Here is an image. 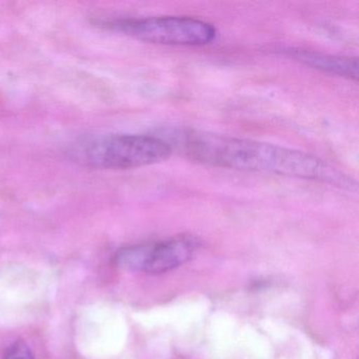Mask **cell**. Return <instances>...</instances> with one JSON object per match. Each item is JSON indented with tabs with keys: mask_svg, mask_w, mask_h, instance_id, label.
<instances>
[{
	"mask_svg": "<svg viewBox=\"0 0 359 359\" xmlns=\"http://www.w3.org/2000/svg\"><path fill=\"white\" fill-rule=\"evenodd\" d=\"M194 251V241L182 237L163 243L123 248L115 254L114 262L125 270L161 274L188 262Z\"/></svg>",
	"mask_w": 359,
	"mask_h": 359,
	"instance_id": "277c9868",
	"label": "cell"
},
{
	"mask_svg": "<svg viewBox=\"0 0 359 359\" xmlns=\"http://www.w3.org/2000/svg\"><path fill=\"white\" fill-rule=\"evenodd\" d=\"M293 56L306 66L313 67L323 72L355 81L358 79V64L356 58L340 57L302 50L294 52Z\"/></svg>",
	"mask_w": 359,
	"mask_h": 359,
	"instance_id": "5b68a950",
	"label": "cell"
},
{
	"mask_svg": "<svg viewBox=\"0 0 359 359\" xmlns=\"http://www.w3.org/2000/svg\"><path fill=\"white\" fill-rule=\"evenodd\" d=\"M172 148L161 138L146 135H104L87 138L70 149V158L83 167L127 170L167 161Z\"/></svg>",
	"mask_w": 359,
	"mask_h": 359,
	"instance_id": "7a4b0ae2",
	"label": "cell"
},
{
	"mask_svg": "<svg viewBox=\"0 0 359 359\" xmlns=\"http://www.w3.org/2000/svg\"><path fill=\"white\" fill-rule=\"evenodd\" d=\"M110 27L128 36L155 45L198 47L212 43L216 37L213 25L180 16L118 20Z\"/></svg>",
	"mask_w": 359,
	"mask_h": 359,
	"instance_id": "3957f363",
	"label": "cell"
},
{
	"mask_svg": "<svg viewBox=\"0 0 359 359\" xmlns=\"http://www.w3.org/2000/svg\"><path fill=\"white\" fill-rule=\"evenodd\" d=\"M186 148L193 159L214 167L318 180L346 189L354 184L344 172L314 155L268 142L196 133L189 136Z\"/></svg>",
	"mask_w": 359,
	"mask_h": 359,
	"instance_id": "6da1fadb",
	"label": "cell"
},
{
	"mask_svg": "<svg viewBox=\"0 0 359 359\" xmlns=\"http://www.w3.org/2000/svg\"><path fill=\"white\" fill-rule=\"evenodd\" d=\"M3 359H35L26 342L16 340L6 350Z\"/></svg>",
	"mask_w": 359,
	"mask_h": 359,
	"instance_id": "8992f818",
	"label": "cell"
}]
</instances>
